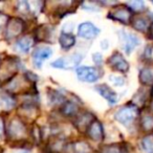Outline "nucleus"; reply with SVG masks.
<instances>
[{"label":"nucleus","instance_id":"nucleus-14","mask_svg":"<svg viewBox=\"0 0 153 153\" xmlns=\"http://www.w3.org/2000/svg\"><path fill=\"white\" fill-rule=\"evenodd\" d=\"M33 43L34 42H33V39L30 37H24L17 42V47L22 53H27L30 49V47L33 46Z\"/></svg>","mask_w":153,"mask_h":153},{"label":"nucleus","instance_id":"nucleus-2","mask_svg":"<svg viewBox=\"0 0 153 153\" xmlns=\"http://www.w3.org/2000/svg\"><path fill=\"white\" fill-rule=\"evenodd\" d=\"M76 74L81 81L84 82H96L100 79L101 74L96 67H86L82 66L76 69Z\"/></svg>","mask_w":153,"mask_h":153},{"label":"nucleus","instance_id":"nucleus-11","mask_svg":"<svg viewBox=\"0 0 153 153\" xmlns=\"http://www.w3.org/2000/svg\"><path fill=\"white\" fill-rule=\"evenodd\" d=\"M60 41V45H61L62 48L64 49H68L70 47H72L76 43V39L69 33H62L61 36L59 38Z\"/></svg>","mask_w":153,"mask_h":153},{"label":"nucleus","instance_id":"nucleus-28","mask_svg":"<svg viewBox=\"0 0 153 153\" xmlns=\"http://www.w3.org/2000/svg\"><path fill=\"white\" fill-rule=\"evenodd\" d=\"M94 61L98 64H100L101 62H102V56H101V53H94Z\"/></svg>","mask_w":153,"mask_h":153},{"label":"nucleus","instance_id":"nucleus-13","mask_svg":"<svg viewBox=\"0 0 153 153\" xmlns=\"http://www.w3.org/2000/svg\"><path fill=\"white\" fill-rule=\"evenodd\" d=\"M94 122L92 120V117L88 113H85V114L81 115V117L78 119V123H76V127L80 128L81 130L83 129H88V127L90 126V124Z\"/></svg>","mask_w":153,"mask_h":153},{"label":"nucleus","instance_id":"nucleus-17","mask_svg":"<svg viewBox=\"0 0 153 153\" xmlns=\"http://www.w3.org/2000/svg\"><path fill=\"white\" fill-rule=\"evenodd\" d=\"M143 149L146 153H153V137L152 136H147L142 142Z\"/></svg>","mask_w":153,"mask_h":153},{"label":"nucleus","instance_id":"nucleus-23","mask_svg":"<svg viewBox=\"0 0 153 153\" xmlns=\"http://www.w3.org/2000/svg\"><path fill=\"white\" fill-rule=\"evenodd\" d=\"M49 100L53 103L60 104V103L62 102V100H63V97H62L60 94H58L57 91H53V92H51V94H49Z\"/></svg>","mask_w":153,"mask_h":153},{"label":"nucleus","instance_id":"nucleus-19","mask_svg":"<svg viewBox=\"0 0 153 153\" xmlns=\"http://www.w3.org/2000/svg\"><path fill=\"white\" fill-rule=\"evenodd\" d=\"M142 126L146 131L153 130V115H145L142 120Z\"/></svg>","mask_w":153,"mask_h":153},{"label":"nucleus","instance_id":"nucleus-5","mask_svg":"<svg viewBox=\"0 0 153 153\" xmlns=\"http://www.w3.org/2000/svg\"><path fill=\"white\" fill-rule=\"evenodd\" d=\"M109 17L112 18L117 21H121L123 23H127L129 22L130 18H131V12L128 7H113V10H111L109 13Z\"/></svg>","mask_w":153,"mask_h":153},{"label":"nucleus","instance_id":"nucleus-20","mask_svg":"<svg viewBox=\"0 0 153 153\" xmlns=\"http://www.w3.org/2000/svg\"><path fill=\"white\" fill-rule=\"evenodd\" d=\"M21 30H22L21 23H20L19 21H16V20H14V21L9 25V33L11 35H13V36L18 35L20 32H21Z\"/></svg>","mask_w":153,"mask_h":153},{"label":"nucleus","instance_id":"nucleus-15","mask_svg":"<svg viewBox=\"0 0 153 153\" xmlns=\"http://www.w3.org/2000/svg\"><path fill=\"white\" fill-rule=\"evenodd\" d=\"M15 105V102L12 98L5 96V94H2L0 96V109L2 110H10L12 109Z\"/></svg>","mask_w":153,"mask_h":153},{"label":"nucleus","instance_id":"nucleus-30","mask_svg":"<svg viewBox=\"0 0 153 153\" xmlns=\"http://www.w3.org/2000/svg\"><path fill=\"white\" fill-rule=\"evenodd\" d=\"M16 153H25V152H16Z\"/></svg>","mask_w":153,"mask_h":153},{"label":"nucleus","instance_id":"nucleus-6","mask_svg":"<svg viewBox=\"0 0 153 153\" xmlns=\"http://www.w3.org/2000/svg\"><path fill=\"white\" fill-rule=\"evenodd\" d=\"M99 33H100V30L90 22L81 23L79 25V28H78L79 36L84 39H92L98 36Z\"/></svg>","mask_w":153,"mask_h":153},{"label":"nucleus","instance_id":"nucleus-25","mask_svg":"<svg viewBox=\"0 0 153 153\" xmlns=\"http://www.w3.org/2000/svg\"><path fill=\"white\" fill-rule=\"evenodd\" d=\"M63 109H64V112L67 113V114H74L76 111V106H74V104H71V103H67V104L64 106Z\"/></svg>","mask_w":153,"mask_h":153},{"label":"nucleus","instance_id":"nucleus-24","mask_svg":"<svg viewBox=\"0 0 153 153\" xmlns=\"http://www.w3.org/2000/svg\"><path fill=\"white\" fill-rule=\"evenodd\" d=\"M129 7H131L135 11H143L144 10V2L143 1H132V2H129Z\"/></svg>","mask_w":153,"mask_h":153},{"label":"nucleus","instance_id":"nucleus-4","mask_svg":"<svg viewBox=\"0 0 153 153\" xmlns=\"http://www.w3.org/2000/svg\"><path fill=\"white\" fill-rule=\"evenodd\" d=\"M108 63L113 69L117 70V71L127 72L128 70H129V64H128V62L126 61L123 58V56L120 53H117V51L111 56Z\"/></svg>","mask_w":153,"mask_h":153},{"label":"nucleus","instance_id":"nucleus-7","mask_svg":"<svg viewBox=\"0 0 153 153\" xmlns=\"http://www.w3.org/2000/svg\"><path fill=\"white\" fill-rule=\"evenodd\" d=\"M88 135L92 138L94 140H103L104 137V129H103V126L101 125V123H99L98 121H94L90 126L87 129Z\"/></svg>","mask_w":153,"mask_h":153},{"label":"nucleus","instance_id":"nucleus-26","mask_svg":"<svg viewBox=\"0 0 153 153\" xmlns=\"http://www.w3.org/2000/svg\"><path fill=\"white\" fill-rule=\"evenodd\" d=\"M104 153H121V152H120V150L117 147L109 146V147H107V148H105Z\"/></svg>","mask_w":153,"mask_h":153},{"label":"nucleus","instance_id":"nucleus-22","mask_svg":"<svg viewBox=\"0 0 153 153\" xmlns=\"http://www.w3.org/2000/svg\"><path fill=\"white\" fill-rule=\"evenodd\" d=\"M109 80H110V81L117 86H123L126 82V80L124 79V78H122V76H110Z\"/></svg>","mask_w":153,"mask_h":153},{"label":"nucleus","instance_id":"nucleus-1","mask_svg":"<svg viewBox=\"0 0 153 153\" xmlns=\"http://www.w3.org/2000/svg\"><path fill=\"white\" fill-rule=\"evenodd\" d=\"M138 114V110L134 106H124L115 113V120L123 125H130Z\"/></svg>","mask_w":153,"mask_h":153},{"label":"nucleus","instance_id":"nucleus-27","mask_svg":"<svg viewBox=\"0 0 153 153\" xmlns=\"http://www.w3.org/2000/svg\"><path fill=\"white\" fill-rule=\"evenodd\" d=\"M7 22V17L4 15H0V28L3 27Z\"/></svg>","mask_w":153,"mask_h":153},{"label":"nucleus","instance_id":"nucleus-8","mask_svg":"<svg viewBox=\"0 0 153 153\" xmlns=\"http://www.w3.org/2000/svg\"><path fill=\"white\" fill-rule=\"evenodd\" d=\"M53 51L51 48H40L37 49L34 53H33V61H34L35 66H37L38 68H40L42 66V63L46 59H48L51 56Z\"/></svg>","mask_w":153,"mask_h":153},{"label":"nucleus","instance_id":"nucleus-16","mask_svg":"<svg viewBox=\"0 0 153 153\" xmlns=\"http://www.w3.org/2000/svg\"><path fill=\"white\" fill-rule=\"evenodd\" d=\"M132 25L135 30H140V32H145L149 26V21L144 18H135L132 21Z\"/></svg>","mask_w":153,"mask_h":153},{"label":"nucleus","instance_id":"nucleus-21","mask_svg":"<svg viewBox=\"0 0 153 153\" xmlns=\"http://www.w3.org/2000/svg\"><path fill=\"white\" fill-rule=\"evenodd\" d=\"M72 152L74 153H88L89 152V147L84 143H78L72 146Z\"/></svg>","mask_w":153,"mask_h":153},{"label":"nucleus","instance_id":"nucleus-3","mask_svg":"<svg viewBox=\"0 0 153 153\" xmlns=\"http://www.w3.org/2000/svg\"><path fill=\"white\" fill-rule=\"evenodd\" d=\"M82 58H83V56L80 55V53H74V55H71L68 58H61V59L53 62L51 66H53L56 68L76 67V66L79 65L80 62L82 61Z\"/></svg>","mask_w":153,"mask_h":153},{"label":"nucleus","instance_id":"nucleus-18","mask_svg":"<svg viewBox=\"0 0 153 153\" xmlns=\"http://www.w3.org/2000/svg\"><path fill=\"white\" fill-rule=\"evenodd\" d=\"M11 131L14 135H21L24 131V127L19 121H14L11 124Z\"/></svg>","mask_w":153,"mask_h":153},{"label":"nucleus","instance_id":"nucleus-9","mask_svg":"<svg viewBox=\"0 0 153 153\" xmlns=\"http://www.w3.org/2000/svg\"><path fill=\"white\" fill-rule=\"evenodd\" d=\"M96 89L103 98H105L110 104H115L117 102V94L107 85H97Z\"/></svg>","mask_w":153,"mask_h":153},{"label":"nucleus","instance_id":"nucleus-10","mask_svg":"<svg viewBox=\"0 0 153 153\" xmlns=\"http://www.w3.org/2000/svg\"><path fill=\"white\" fill-rule=\"evenodd\" d=\"M122 37H123V41H124V49H125L126 53L129 55V53L140 44L138 39H137V37L132 34H123Z\"/></svg>","mask_w":153,"mask_h":153},{"label":"nucleus","instance_id":"nucleus-12","mask_svg":"<svg viewBox=\"0 0 153 153\" xmlns=\"http://www.w3.org/2000/svg\"><path fill=\"white\" fill-rule=\"evenodd\" d=\"M140 81L144 85H152L153 84V69L152 68H144L140 72Z\"/></svg>","mask_w":153,"mask_h":153},{"label":"nucleus","instance_id":"nucleus-29","mask_svg":"<svg viewBox=\"0 0 153 153\" xmlns=\"http://www.w3.org/2000/svg\"><path fill=\"white\" fill-rule=\"evenodd\" d=\"M1 131H2V126H1V123H0V133H1Z\"/></svg>","mask_w":153,"mask_h":153}]
</instances>
